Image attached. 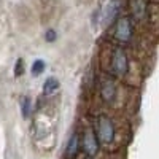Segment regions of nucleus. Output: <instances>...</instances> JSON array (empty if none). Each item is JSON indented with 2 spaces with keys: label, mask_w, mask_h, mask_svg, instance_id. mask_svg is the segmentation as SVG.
Masks as SVG:
<instances>
[{
  "label": "nucleus",
  "mask_w": 159,
  "mask_h": 159,
  "mask_svg": "<svg viewBox=\"0 0 159 159\" xmlns=\"http://www.w3.org/2000/svg\"><path fill=\"white\" fill-rule=\"evenodd\" d=\"M113 37L121 43H129L134 37V22L129 16H119L115 22Z\"/></svg>",
  "instance_id": "3"
},
{
  "label": "nucleus",
  "mask_w": 159,
  "mask_h": 159,
  "mask_svg": "<svg viewBox=\"0 0 159 159\" xmlns=\"http://www.w3.org/2000/svg\"><path fill=\"white\" fill-rule=\"evenodd\" d=\"M57 89H59V80L56 76H51V78L46 80L45 84H43V94L45 96H51L52 92L57 91Z\"/></svg>",
  "instance_id": "9"
},
{
  "label": "nucleus",
  "mask_w": 159,
  "mask_h": 159,
  "mask_svg": "<svg viewBox=\"0 0 159 159\" xmlns=\"http://www.w3.org/2000/svg\"><path fill=\"white\" fill-rule=\"evenodd\" d=\"M118 97V86H116V81L111 78V76H107L103 75L100 78V99L105 102V103H115Z\"/></svg>",
  "instance_id": "4"
},
{
  "label": "nucleus",
  "mask_w": 159,
  "mask_h": 159,
  "mask_svg": "<svg viewBox=\"0 0 159 159\" xmlns=\"http://www.w3.org/2000/svg\"><path fill=\"white\" fill-rule=\"evenodd\" d=\"M119 11H121V0H111L108 3L107 10H105V15H103V22L105 24H111L119 18Z\"/></svg>",
  "instance_id": "7"
},
{
  "label": "nucleus",
  "mask_w": 159,
  "mask_h": 159,
  "mask_svg": "<svg viewBox=\"0 0 159 159\" xmlns=\"http://www.w3.org/2000/svg\"><path fill=\"white\" fill-rule=\"evenodd\" d=\"M84 159H92V157H84Z\"/></svg>",
  "instance_id": "14"
},
{
  "label": "nucleus",
  "mask_w": 159,
  "mask_h": 159,
  "mask_svg": "<svg viewBox=\"0 0 159 159\" xmlns=\"http://www.w3.org/2000/svg\"><path fill=\"white\" fill-rule=\"evenodd\" d=\"M30 110H32V100H30V97L25 96L21 100V113H22V116L29 118L30 116Z\"/></svg>",
  "instance_id": "10"
},
{
  "label": "nucleus",
  "mask_w": 159,
  "mask_h": 159,
  "mask_svg": "<svg viewBox=\"0 0 159 159\" xmlns=\"http://www.w3.org/2000/svg\"><path fill=\"white\" fill-rule=\"evenodd\" d=\"M56 38H57V34L54 29H48L46 34H45V40L48 43H52V42H56Z\"/></svg>",
  "instance_id": "12"
},
{
  "label": "nucleus",
  "mask_w": 159,
  "mask_h": 159,
  "mask_svg": "<svg viewBox=\"0 0 159 159\" xmlns=\"http://www.w3.org/2000/svg\"><path fill=\"white\" fill-rule=\"evenodd\" d=\"M43 70H45V62H43L42 59H37V61L32 64V75H34V76H38Z\"/></svg>",
  "instance_id": "11"
},
{
  "label": "nucleus",
  "mask_w": 159,
  "mask_h": 159,
  "mask_svg": "<svg viewBox=\"0 0 159 159\" xmlns=\"http://www.w3.org/2000/svg\"><path fill=\"white\" fill-rule=\"evenodd\" d=\"M22 69H24V62H22V59H18L16 65H15V76H21Z\"/></svg>",
  "instance_id": "13"
},
{
  "label": "nucleus",
  "mask_w": 159,
  "mask_h": 159,
  "mask_svg": "<svg viewBox=\"0 0 159 159\" xmlns=\"http://www.w3.org/2000/svg\"><path fill=\"white\" fill-rule=\"evenodd\" d=\"M130 69L129 56L123 46H115L110 56V72L116 76H126Z\"/></svg>",
  "instance_id": "1"
},
{
  "label": "nucleus",
  "mask_w": 159,
  "mask_h": 159,
  "mask_svg": "<svg viewBox=\"0 0 159 159\" xmlns=\"http://www.w3.org/2000/svg\"><path fill=\"white\" fill-rule=\"evenodd\" d=\"M130 15L135 22H145L150 16V2L148 0H130Z\"/></svg>",
  "instance_id": "5"
},
{
  "label": "nucleus",
  "mask_w": 159,
  "mask_h": 159,
  "mask_svg": "<svg viewBox=\"0 0 159 159\" xmlns=\"http://www.w3.org/2000/svg\"><path fill=\"white\" fill-rule=\"evenodd\" d=\"M83 148H84V153L89 154V156H94L99 151V139H97L96 130L92 129L91 126L84 127V132H83Z\"/></svg>",
  "instance_id": "6"
},
{
  "label": "nucleus",
  "mask_w": 159,
  "mask_h": 159,
  "mask_svg": "<svg viewBox=\"0 0 159 159\" xmlns=\"http://www.w3.org/2000/svg\"><path fill=\"white\" fill-rule=\"evenodd\" d=\"M96 134L100 143L103 145H111L116 139V127L113 119L107 115H100L97 118V129H96Z\"/></svg>",
  "instance_id": "2"
},
{
  "label": "nucleus",
  "mask_w": 159,
  "mask_h": 159,
  "mask_svg": "<svg viewBox=\"0 0 159 159\" xmlns=\"http://www.w3.org/2000/svg\"><path fill=\"white\" fill-rule=\"evenodd\" d=\"M78 147H80V135H78V132H73L67 142V147H65V157L73 159L78 153Z\"/></svg>",
  "instance_id": "8"
}]
</instances>
